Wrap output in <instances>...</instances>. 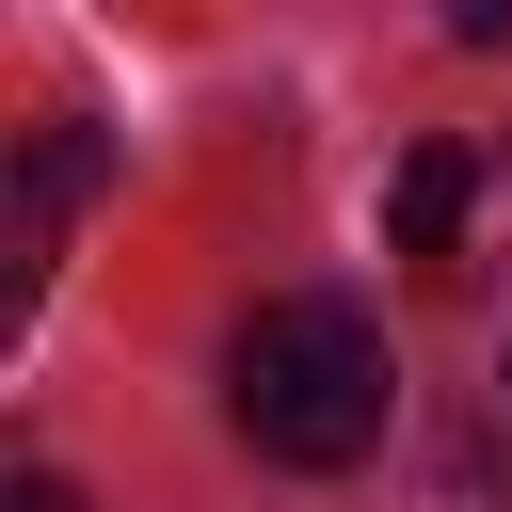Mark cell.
Segmentation results:
<instances>
[{"mask_svg":"<svg viewBox=\"0 0 512 512\" xmlns=\"http://www.w3.org/2000/svg\"><path fill=\"white\" fill-rule=\"evenodd\" d=\"M384 400H400L384 320H368V304H336V288L256 304V320H240V352H224V416H240V448H272V464H304V480L368 464V448H384Z\"/></svg>","mask_w":512,"mask_h":512,"instance_id":"cell-1","label":"cell"},{"mask_svg":"<svg viewBox=\"0 0 512 512\" xmlns=\"http://www.w3.org/2000/svg\"><path fill=\"white\" fill-rule=\"evenodd\" d=\"M464 208H480V144H448V128H432V144L400 160V192H384V240H400V256H448V240H464Z\"/></svg>","mask_w":512,"mask_h":512,"instance_id":"cell-2","label":"cell"},{"mask_svg":"<svg viewBox=\"0 0 512 512\" xmlns=\"http://www.w3.org/2000/svg\"><path fill=\"white\" fill-rule=\"evenodd\" d=\"M0 512H80V496H64V480H16V496H0Z\"/></svg>","mask_w":512,"mask_h":512,"instance_id":"cell-3","label":"cell"}]
</instances>
